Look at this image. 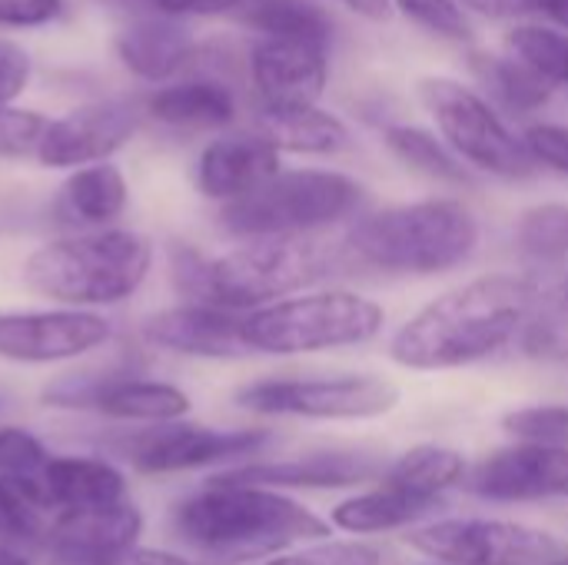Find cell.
<instances>
[{
  "label": "cell",
  "mask_w": 568,
  "mask_h": 565,
  "mask_svg": "<svg viewBox=\"0 0 568 565\" xmlns=\"http://www.w3.org/2000/svg\"><path fill=\"white\" fill-rule=\"evenodd\" d=\"M536 296H539V276H519V273L476 276L436 296L416 316H409L396 330L389 343V356L403 370H416V373L483 363L523 336Z\"/></svg>",
  "instance_id": "6da1fadb"
},
{
  "label": "cell",
  "mask_w": 568,
  "mask_h": 565,
  "mask_svg": "<svg viewBox=\"0 0 568 565\" xmlns=\"http://www.w3.org/2000/svg\"><path fill=\"white\" fill-rule=\"evenodd\" d=\"M173 536L213 565L276 559L300 543L329 536V523L286 493L210 480L170 513Z\"/></svg>",
  "instance_id": "7a4b0ae2"
},
{
  "label": "cell",
  "mask_w": 568,
  "mask_h": 565,
  "mask_svg": "<svg viewBox=\"0 0 568 565\" xmlns=\"http://www.w3.org/2000/svg\"><path fill=\"white\" fill-rule=\"evenodd\" d=\"M153 270V243L133 230L70 233L23 260V286L53 306L106 310L140 293Z\"/></svg>",
  "instance_id": "3957f363"
},
{
  "label": "cell",
  "mask_w": 568,
  "mask_h": 565,
  "mask_svg": "<svg viewBox=\"0 0 568 565\" xmlns=\"http://www.w3.org/2000/svg\"><path fill=\"white\" fill-rule=\"evenodd\" d=\"M479 246V220L463 200H419L363 213L343 250L383 273L436 276L463 266Z\"/></svg>",
  "instance_id": "277c9868"
},
{
  "label": "cell",
  "mask_w": 568,
  "mask_h": 565,
  "mask_svg": "<svg viewBox=\"0 0 568 565\" xmlns=\"http://www.w3.org/2000/svg\"><path fill=\"white\" fill-rule=\"evenodd\" d=\"M336 266H343V246L313 236L243 240L223 256H210L200 303L253 313L316 286Z\"/></svg>",
  "instance_id": "5b68a950"
},
{
  "label": "cell",
  "mask_w": 568,
  "mask_h": 565,
  "mask_svg": "<svg viewBox=\"0 0 568 565\" xmlns=\"http://www.w3.org/2000/svg\"><path fill=\"white\" fill-rule=\"evenodd\" d=\"M383 323L386 313L376 300L353 290H320L243 313V343L266 356L329 353L376 340Z\"/></svg>",
  "instance_id": "8992f818"
},
{
  "label": "cell",
  "mask_w": 568,
  "mask_h": 565,
  "mask_svg": "<svg viewBox=\"0 0 568 565\" xmlns=\"http://www.w3.org/2000/svg\"><path fill=\"white\" fill-rule=\"evenodd\" d=\"M363 206V186L336 170H280L256 193L220 206V226L236 240L313 236Z\"/></svg>",
  "instance_id": "52a82bcc"
},
{
  "label": "cell",
  "mask_w": 568,
  "mask_h": 565,
  "mask_svg": "<svg viewBox=\"0 0 568 565\" xmlns=\"http://www.w3.org/2000/svg\"><path fill=\"white\" fill-rule=\"evenodd\" d=\"M419 100L436 120L446 147L469 167L503 180H526L536 173V160L523 137L506 127L479 90L449 77H426L419 80Z\"/></svg>",
  "instance_id": "ba28073f"
},
{
  "label": "cell",
  "mask_w": 568,
  "mask_h": 565,
  "mask_svg": "<svg viewBox=\"0 0 568 565\" xmlns=\"http://www.w3.org/2000/svg\"><path fill=\"white\" fill-rule=\"evenodd\" d=\"M233 403L256 416L276 420H379L399 406V386L369 376H316V380H256L236 390Z\"/></svg>",
  "instance_id": "9c48e42d"
},
{
  "label": "cell",
  "mask_w": 568,
  "mask_h": 565,
  "mask_svg": "<svg viewBox=\"0 0 568 565\" xmlns=\"http://www.w3.org/2000/svg\"><path fill=\"white\" fill-rule=\"evenodd\" d=\"M406 543L439 565H556L566 556V546L542 529L476 516L433 519Z\"/></svg>",
  "instance_id": "30bf717a"
},
{
  "label": "cell",
  "mask_w": 568,
  "mask_h": 565,
  "mask_svg": "<svg viewBox=\"0 0 568 565\" xmlns=\"http://www.w3.org/2000/svg\"><path fill=\"white\" fill-rule=\"evenodd\" d=\"M270 440V430H216L180 420L113 440V450L143 476H173L260 456Z\"/></svg>",
  "instance_id": "8fae6325"
},
{
  "label": "cell",
  "mask_w": 568,
  "mask_h": 565,
  "mask_svg": "<svg viewBox=\"0 0 568 565\" xmlns=\"http://www.w3.org/2000/svg\"><path fill=\"white\" fill-rule=\"evenodd\" d=\"M113 336L106 316L90 310H10L0 313V360L17 366H53L103 350Z\"/></svg>",
  "instance_id": "7c38bea8"
},
{
  "label": "cell",
  "mask_w": 568,
  "mask_h": 565,
  "mask_svg": "<svg viewBox=\"0 0 568 565\" xmlns=\"http://www.w3.org/2000/svg\"><path fill=\"white\" fill-rule=\"evenodd\" d=\"M140 113L126 100H100L70 110L60 120H50L37 160L50 170H80L93 163H106L133 133Z\"/></svg>",
  "instance_id": "4fadbf2b"
},
{
  "label": "cell",
  "mask_w": 568,
  "mask_h": 565,
  "mask_svg": "<svg viewBox=\"0 0 568 565\" xmlns=\"http://www.w3.org/2000/svg\"><path fill=\"white\" fill-rule=\"evenodd\" d=\"M466 486L493 503L568 500V446H506L466 473Z\"/></svg>",
  "instance_id": "5bb4252c"
},
{
  "label": "cell",
  "mask_w": 568,
  "mask_h": 565,
  "mask_svg": "<svg viewBox=\"0 0 568 565\" xmlns=\"http://www.w3.org/2000/svg\"><path fill=\"white\" fill-rule=\"evenodd\" d=\"M383 473H386V463L373 453L323 450V453H306V456H290V460L243 463L213 480L283 493V490H349L359 483H376Z\"/></svg>",
  "instance_id": "9a60e30c"
},
{
  "label": "cell",
  "mask_w": 568,
  "mask_h": 565,
  "mask_svg": "<svg viewBox=\"0 0 568 565\" xmlns=\"http://www.w3.org/2000/svg\"><path fill=\"white\" fill-rule=\"evenodd\" d=\"M143 513L133 500L83 509V513H57L47 529V549L53 563L70 565H113L120 556L140 546Z\"/></svg>",
  "instance_id": "2e32d148"
},
{
  "label": "cell",
  "mask_w": 568,
  "mask_h": 565,
  "mask_svg": "<svg viewBox=\"0 0 568 565\" xmlns=\"http://www.w3.org/2000/svg\"><path fill=\"white\" fill-rule=\"evenodd\" d=\"M250 80L260 107H313L329 83V47L266 37L250 50Z\"/></svg>",
  "instance_id": "e0dca14e"
},
{
  "label": "cell",
  "mask_w": 568,
  "mask_h": 565,
  "mask_svg": "<svg viewBox=\"0 0 568 565\" xmlns=\"http://www.w3.org/2000/svg\"><path fill=\"white\" fill-rule=\"evenodd\" d=\"M143 340L156 350L193 356V360H240L250 356L243 343V313L206 306V303H180L156 310L143 320Z\"/></svg>",
  "instance_id": "ac0fdd59"
},
{
  "label": "cell",
  "mask_w": 568,
  "mask_h": 565,
  "mask_svg": "<svg viewBox=\"0 0 568 565\" xmlns=\"http://www.w3.org/2000/svg\"><path fill=\"white\" fill-rule=\"evenodd\" d=\"M280 173V150L263 133H226L196 160V186L206 200L236 203Z\"/></svg>",
  "instance_id": "d6986e66"
},
{
  "label": "cell",
  "mask_w": 568,
  "mask_h": 565,
  "mask_svg": "<svg viewBox=\"0 0 568 565\" xmlns=\"http://www.w3.org/2000/svg\"><path fill=\"white\" fill-rule=\"evenodd\" d=\"M43 506L50 519L57 513H83V509H103L130 500V483L120 466H113L103 456H60L47 463L43 483Z\"/></svg>",
  "instance_id": "ffe728a7"
},
{
  "label": "cell",
  "mask_w": 568,
  "mask_h": 565,
  "mask_svg": "<svg viewBox=\"0 0 568 565\" xmlns=\"http://www.w3.org/2000/svg\"><path fill=\"white\" fill-rule=\"evenodd\" d=\"M93 413L113 423L166 426L180 423L190 413V396L180 386L150 380L130 366H110L103 390L93 403Z\"/></svg>",
  "instance_id": "44dd1931"
},
{
  "label": "cell",
  "mask_w": 568,
  "mask_h": 565,
  "mask_svg": "<svg viewBox=\"0 0 568 565\" xmlns=\"http://www.w3.org/2000/svg\"><path fill=\"white\" fill-rule=\"evenodd\" d=\"M130 203V186L126 176L113 163H93L73 170L57 196H53V216L60 226L73 233H93V230H110L123 216Z\"/></svg>",
  "instance_id": "7402d4cb"
},
{
  "label": "cell",
  "mask_w": 568,
  "mask_h": 565,
  "mask_svg": "<svg viewBox=\"0 0 568 565\" xmlns=\"http://www.w3.org/2000/svg\"><path fill=\"white\" fill-rule=\"evenodd\" d=\"M439 509H446V496H429L416 493L409 486L376 480L373 490L339 503L329 516V523L343 533L356 536H373V533H393V529H409L419 526L423 519H433Z\"/></svg>",
  "instance_id": "603a6c76"
},
{
  "label": "cell",
  "mask_w": 568,
  "mask_h": 565,
  "mask_svg": "<svg viewBox=\"0 0 568 565\" xmlns=\"http://www.w3.org/2000/svg\"><path fill=\"white\" fill-rule=\"evenodd\" d=\"M120 60L143 80H166L183 73L196 60V43L180 20L170 17H136L116 37Z\"/></svg>",
  "instance_id": "cb8c5ba5"
},
{
  "label": "cell",
  "mask_w": 568,
  "mask_h": 565,
  "mask_svg": "<svg viewBox=\"0 0 568 565\" xmlns=\"http://www.w3.org/2000/svg\"><path fill=\"white\" fill-rule=\"evenodd\" d=\"M146 113L173 130H223L236 120V97L213 77L180 80L146 100Z\"/></svg>",
  "instance_id": "d4e9b609"
},
{
  "label": "cell",
  "mask_w": 568,
  "mask_h": 565,
  "mask_svg": "<svg viewBox=\"0 0 568 565\" xmlns=\"http://www.w3.org/2000/svg\"><path fill=\"white\" fill-rule=\"evenodd\" d=\"M256 133L290 153H339L349 143L346 123L323 107H260Z\"/></svg>",
  "instance_id": "484cf974"
},
{
  "label": "cell",
  "mask_w": 568,
  "mask_h": 565,
  "mask_svg": "<svg viewBox=\"0 0 568 565\" xmlns=\"http://www.w3.org/2000/svg\"><path fill=\"white\" fill-rule=\"evenodd\" d=\"M473 73L483 87V97L496 107H506L509 113H536L549 103L552 83H546L539 73H532L516 57H493V53H473Z\"/></svg>",
  "instance_id": "4316f807"
},
{
  "label": "cell",
  "mask_w": 568,
  "mask_h": 565,
  "mask_svg": "<svg viewBox=\"0 0 568 565\" xmlns=\"http://www.w3.org/2000/svg\"><path fill=\"white\" fill-rule=\"evenodd\" d=\"M233 17L280 40H313L323 47L333 40V20L313 0H240Z\"/></svg>",
  "instance_id": "83f0119b"
},
{
  "label": "cell",
  "mask_w": 568,
  "mask_h": 565,
  "mask_svg": "<svg viewBox=\"0 0 568 565\" xmlns=\"http://www.w3.org/2000/svg\"><path fill=\"white\" fill-rule=\"evenodd\" d=\"M519 346L532 360L568 363V270L552 280H539V296L523 326Z\"/></svg>",
  "instance_id": "f1b7e54d"
},
{
  "label": "cell",
  "mask_w": 568,
  "mask_h": 565,
  "mask_svg": "<svg viewBox=\"0 0 568 565\" xmlns=\"http://www.w3.org/2000/svg\"><path fill=\"white\" fill-rule=\"evenodd\" d=\"M386 147L393 150L396 160H403L409 170L439 180V183H469V170L466 163L446 147V140H439L436 133L413 127V123H393L386 127Z\"/></svg>",
  "instance_id": "f546056e"
},
{
  "label": "cell",
  "mask_w": 568,
  "mask_h": 565,
  "mask_svg": "<svg viewBox=\"0 0 568 565\" xmlns=\"http://www.w3.org/2000/svg\"><path fill=\"white\" fill-rule=\"evenodd\" d=\"M383 480L409 486L416 493L446 496V490H453L456 483L466 480V460L456 450L426 443V446H413L396 463H389Z\"/></svg>",
  "instance_id": "4dcf8cb0"
},
{
  "label": "cell",
  "mask_w": 568,
  "mask_h": 565,
  "mask_svg": "<svg viewBox=\"0 0 568 565\" xmlns=\"http://www.w3.org/2000/svg\"><path fill=\"white\" fill-rule=\"evenodd\" d=\"M50 460H53V453L43 446L40 436H33L23 426H0V480L17 486L20 493H27L43 513H47V506H43L40 483H43Z\"/></svg>",
  "instance_id": "1f68e13d"
},
{
  "label": "cell",
  "mask_w": 568,
  "mask_h": 565,
  "mask_svg": "<svg viewBox=\"0 0 568 565\" xmlns=\"http://www.w3.org/2000/svg\"><path fill=\"white\" fill-rule=\"evenodd\" d=\"M516 243L519 250L552 270L568 266V206L566 203H542L523 213L516 226Z\"/></svg>",
  "instance_id": "d6a6232c"
},
{
  "label": "cell",
  "mask_w": 568,
  "mask_h": 565,
  "mask_svg": "<svg viewBox=\"0 0 568 565\" xmlns=\"http://www.w3.org/2000/svg\"><path fill=\"white\" fill-rule=\"evenodd\" d=\"M509 50L519 63L552 87H568V33L546 23H519L509 33Z\"/></svg>",
  "instance_id": "836d02e7"
},
{
  "label": "cell",
  "mask_w": 568,
  "mask_h": 565,
  "mask_svg": "<svg viewBox=\"0 0 568 565\" xmlns=\"http://www.w3.org/2000/svg\"><path fill=\"white\" fill-rule=\"evenodd\" d=\"M393 10H399L416 27L429 30L433 37L453 40V43H473L476 30L459 0H393Z\"/></svg>",
  "instance_id": "e575fe53"
},
{
  "label": "cell",
  "mask_w": 568,
  "mask_h": 565,
  "mask_svg": "<svg viewBox=\"0 0 568 565\" xmlns=\"http://www.w3.org/2000/svg\"><path fill=\"white\" fill-rule=\"evenodd\" d=\"M503 426L523 446H568V403L513 410Z\"/></svg>",
  "instance_id": "d590c367"
},
{
  "label": "cell",
  "mask_w": 568,
  "mask_h": 565,
  "mask_svg": "<svg viewBox=\"0 0 568 565\" xmlns=\"http://www.w3.org/2000/svg\"><path fill=\"white\" fill-rule=\"evenodd\" d=\"M266 565H383V553L359 539H320L300 553H283Z\"/></svg>",
  "instance_id": "8d00e7d4"
},
{
  "label": "cell",
  "mask_w": 568,
  "mask_h": 565,
  "mask_svg": "<svg viewBox=\"0 0 568 565\" xmlns=\"http://www.w3.org/2000/svg\"><path fill=\"white\" fill-rule=\"evenodd\" d=\"M106 10L123 13L126 20L136 17H210V13H233L240 0H93Z\"/></svg>",
  "instance_id": "74e56055"
},
{
  "label": "cell",
  "mask_w": 568,
  "mask_h": 565,
  "mask_svg": "<svg viewBox=\"0 0 568 565\" xmlns=\"http://www.w3.org/2000/svg\"><path fill=\"white\" fill-rule=\"evenodd\" d=\"M50 120L37 110L0 107V157H37Z\"/></svg>",
  "instance_id": "f35d334b"
},
{
  "label": "cell",
  "mask_w": 568,
  "mask_h": 565,
  "mask_svg": "<svg viewBox=\"0 0 568 565\" xmlns=\"http://www.w3.org/2000/svg\"><path fill=\"white\" fill-rule=\"evenodd\" d=\"M523 143L536 167H546L568 180V127L566 123H532L523 133Z\"/></svg>",
  "instance_id": "ab89813d"
},
{
  "label": "cell",
  "mask_w": 568,
  "mask_h": 565,
  "mask_svg": "<svg viewBox=\"0 0 568 565\" xmlns=\"http://www.w3.org/2000/svg\"><path fill=\"white\" fill-rule=\"evenodd\" d=\"M63 10V0H0V27L20 30V27H40L57 20Z\"/></svg>",
  "instance_id": "60d3db41"
},
{
  "label": "cell",
  "mask_w": 568,
  "mask_h": 565,
  "mask_svg": "<svg viewBox=\"0 0 568 565\" xmlns=\"http://www.w3.org/2000/svg\"><path fill=\"white\" fill-rule=\"evenodd\" d=\"M27 77H30L27 57L17 47L0 40V107H7L27 87Z\"/></svg>",
  "instance_id": "b9f144b4"
},
{
  "label": "cell",
  "mask_w": 568,
  "mask_h": 565,
  "mask_svg": "<svg viewBox=\"0 0 568 565\" xmlns=\"http://www.w3.org/2000/svg\"><path fill=\"white\" fill-rule=\"evenodd\" d=\"M113 565H193L190 559L176 556V553H166V549H146V546H136L130 549L126 556H120Z\"/></svg>",
  "instance_id": "7bdbcfd3"
},
{
  "label": "cell",
  "mask_w": 568,
  "mask_h": 565,
  "mask_svg": "<svg viewBox=\"0 0 568 565\" xmlns=\"http://www.w3.org/2000/svg\"><path fill=\"white\" fill-rule=\"evenodd\" d=\"M343 7H349L356 17L373 20V23H383L393 17V0H343Z\"/></svg>",
  "instance_id": "ee69618b"
},
{
  "label": "cell",
  "mask_w": 568,
  "mask_h": 565,
  "mask_svg": "<svg viewBox=\"0 0 568 565\" xmlns=\"http://www.w3.org/2000/svg\"><path fill=\"white\" fill-rule=\"evenodd\" d=\"M532 13L556 23V30H568V0H532Z\"/></svg>",
  "instance_id": "f6af8a7d"
},
{
  "label": "cell",
  "mask_w": 568,
  "mask_h": 565,
  "mask_svg": "<svg viewBox=\"0 0 568 565\" xmlns=\"http://www.w3.org/2000/svg\"><path fill=\"white\" fill-rule=\"evenodd\" d=\"M0 565H30V559L23 556V549L0 543Z\"/></svg>",
  "instance_id": "bcb514c9"
},
{
  "label": "cell",
  "mask_w": 568,
  "mask_h": 565,
  "mask_svg": "<svg viewBox=\"0 0 568 565\" xmlns=\"http://www.w3.org/2000/svg\"><path fill=\"white\" fill-rule=\"evenodd\" d=\"M556 565H568V553H566V556H562V559H559V563H556Z\"/></svg>",
  "instance_id": "7dc6e473"
},
{
  "label": "cell",
  "mask_w": 568,
  "mask_h": 565,
  "mask_svg": "<svg viewBox=\"0 0 568 565\" xmlns=\"http://www.w3.org/2000/svg\"><path fill=\"white\" fill-rule=\"evenodd\" d=\"M50 565H70V563H50Z\"/></svg>",
  "instance_id": "c3c4849f"
},
{
  "label": "cell",
  "mask_w": 568,
  "mask_h": 565,
  "mask_svg": "<svg viewBox=\"0 0 568 565\" xmlns=\"http://www.w3.org/2000/svg\"><path fill=\"white\" fill-rule=\"evenodd\" d=\"M433 565H439V563H433Z\"/></svg>",
  "instance_id": "681fc988"
}]
</instances>
